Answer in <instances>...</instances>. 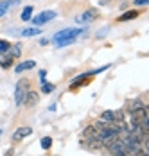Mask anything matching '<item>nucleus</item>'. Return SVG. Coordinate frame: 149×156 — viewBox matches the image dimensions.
<instances>
[{"label": "nucleus", "mask_w": 149, "mask_h": 156, "mask_svg": "<svg viewBox=\"0 0 149 156\" xmlns=\"http://www.w3.org/2000/svg\"><path fill=\"white\" fill-rule=\"evenodd\" d=\"M11 47L7 41H4V40H0V54H5L7 52V48Z\"/></svg>", "instance_id": "f3484780"}, {"label": "nucleus", "mask_w": 149, "mask_h": 156, "mask_svg": "<svg viewBox=\"0 0 149 156\" xmlns=\"http://www.w3.org/2000/svg\"><path fill=\"white\" fill-rule=\"evenodd\" d=\"M31 15H32V7H31V5H27V7L22 11V20H24V22L31 20Z\"/></svg>", "instance_id": "4468645a"}, {"label": "nucleus", "mask_w": 149, "mask_h": 156, "mask_svg": "<svg viewBox=\"0 0 149 156\" xmlns=\"http://www.w3.org/2000/svg\"><path fill=\"white\" fill-rule=\"evenodd\" d=\"M108 2H111V0H99V4H101V5H106Z\"/></svg>", "instance_id": "4be33fe9"}, {"label": "nucleus", "mask_w": 149, "mask_h": 156, "mask_svg": "<svg viewBox=\"0 0 149 156\" xmlns=\"http://www.w3.org/2000/svg\"><path fill=\"white\" fill-rule=\"evenodd\" d=\"M81 32H83L81 29H65V31H60L54 36V41H60L63 38H68V36H79Z\"/></svg>", "instance_id": "20e7f679"}, {"label": "nucleus", "mask_w": 149, "mask_h": 156, "mask_svg": "<svg viewBox=\"0 0 149 156\" xmlns=\"http://www.w3.org/2000/svg\"><path fill=\"white\" fill-rule=\"evenodd\" d=\"M97 16H99V11H97V9H88L86 13H83L81 16H77L75 20H77V22H92V20H95Z\"/></svg>", "instance_id": "39448f33"}, {"label": "nucleus", "mask_w": 149, "mask_h": 156, "mask_svg": "<svg viewBox=\"0 0 149 156\" xmlns=\"http://www.w3.org/2000/svg\"><path fill=\"white\" fill-rule=\"evenodd\" d=\"M56 18V13L54 11H43V13H40V15H36L32 18V23L34 25H42L45 22H49V20H54Z\"/></svg>", "instance_id": "7ed1b4c3"}, {"label": "nucleus", "mask_w": 149, "mask_h": 156, "mask_svg": "<svg viewBox=\"0 0 149 156\" xmlns=\"http://www.w3.org/2000/svg\"><path fill=\"white\" fill-rule=\"evenodd\" d=\"M11 63H13V59H4V61L0 63V66H2V68H9Z\"/></svg>", "instance_id": "aec40b11"}, {"label": "nucleus", "mask_w": 149, "mask_h": 156, "mask_svg": "<svg viewBox=\"0 0 149 156\" xmlns=\"http://www.w3.org/2000/svg\"><path fill=\"white\" fill-rule=\"evenodd\" d=\"M54 88H56L54 84H50V83H45V84H43V88H42V90H43L45 94H50V92H54Z\"/></svg>", "instance_id": "a211bd4d"}, {"label": "nucleus", "mask_w": 149, "mask_h": 156, "mask_svg": "<svg viewBox=\"0 0 149 156\" xmlns=\"http://www.w3.org/2000/svg\"><path fill=\"white\" fill-rule=\"evenodd\" d=\"M108 151L115 156H128V149H126L124 142L120 140V138H117L113 144H110V145H108Z\"/></svg>", "instance_id": "f03ea898"}, {"label": "nucleus", "mask_w": 149, "mask_h": 156, "mask_svg": "<svg viewBox=\"0 0 149 156\" xmlns=\"http://www.w3.org/2000/svg\"><path fill=\"white\" fill-rule=\"evenodd\" d=\"M27 88H29V81H27V79L18 81V84H16V92H15V104L16 106H22V104L25 102Z\"/></svg>", "instance_id": "f257e3e1"}, {"label": "nucleus", "mask_w": 149, "mask_h": 156, "mask_svg": "<svg viewBox=\"0 0 149 156\" xmlns=\"http://www.w3.org/2000/svg\"><path fill=\"white\" fill-rule=\"evenodd\" d=\"M147 0H135V5H146Z\"/></svg>", "instance_id": "412c9836"}, {"label": "nucleus", "mask_w": 149, "mask_h": 156, "mask_svg": "<svg viewBox=\"0 0 149 156\" xmlns=\"http://www.w3.org/2000/svg\"><path fill=\"white\" fill-rule=\"evenodd\" d=\"M31 133H32V129H31V127H20L15 135H13V140L18 142V140H22V138H25V136H29Z\"/></svg>", "instance_id": "423d86ee"}, {"label": "nucleus", "mask_w": 149, "mask_h": 156, "mask_svg": "<svg viewBox=\"0 0 149 156\" xmlns=\"http://www.w3.org/2000/svg\"><path fill=\"white\" fill-rule=\"evenodd\" d=\"M115 120V111H104L101 115V122H108V124H113Z\"/></svg>", "instance_id": "9b49d317"}, {"label": "nucleus", "mask_w": 149, "mask_h": 156, "mask_svg": "<svg viewBox=\"0 0 149 156\" xmlns=\"http://www.w3.org/2000/svg\"><path fill=\"white\" fill-rule=\"evenodd\" d=\"M50 145H52V138H50V136L42 138V147H43V149H50Z\"/></svg>", "instance_id": "2eb2a0df"}, {"label": "nucleus", "mask_w": 149, "mask_h": 156, "mask_svg": "<svg viewBox=\"0 0 149 156\" xmlns=\"http://www.w3.org/2000/svg\"><path fill=\"white\" fill-rule=\"evenodd\" d=\"M140 106H142V102H138V101H136V102H128V108H129V113H131V111H135V109H138L140 108Z\"/></svg>", "instance_id": "dca6fc26"}, {"label": "nucleus", "mask_w": 149, "mask_h": 156, "mask_svg": "<svg viewBox=\"0 0 149 156\" xmlns=\"http://www.w3.org/2000/svg\"><path fill=\"white\" fill-rule=\"evenodd\" d=\"M136 16H138V11H126V13L120 15L117 20H119V22H126V20H135Z\"/></svg>", "instance_id": "9d476101"}, {"label": "nucleus", "mask_w": 149, "mask_h": 156, "mask_svg": "<svg viewBox=\"0 0 149 156\" xmlns=\"http://www.w3.org/2000/svg\"><path fill=\"white\" fill-rule=\"evenodd\" d=\"M36 66V63L34 61H24V63H20V65H16V72L18 74H22V72H25V70H31V68H34Z\"/></svg>", "instance_id": "1a4fd4ad"}, {"label": "nucleus", "mask_w": 149, "mask_h": 156, "mask_svg": "<svg viewBox=\"0 0 149 156\" xmlns=\"http://www.w3.org/2000/svg\"><path fill=\"white\" fill-rule=\"evenodd\" d=\"M75 38H77V36H68V38H63V40L56 41V43H58L60 47H67V45H72V43H74Z\"/></svg>", "instance_id": "ddd939ff"}, {"label": "nucleus", "mask_w": 149, "mask_h": 156, "mask_svg": "<svg viewBox=\"0 0 149 156\" xmlns=\"http://www.w3.org/2000/svg\"><path fill=\"white\" fill-rule=\"evenodd\" d=\"M5 54H7V58H11V59H13V58H18V56L22 54V45L16 43V45H13V47H9Z\"/></svg>", "instance_id": "6e6552de"}, {"label": "nucleus", "mask_w": 149, "mask_h": 156, "mask_svg": "<svg viewBox=\"0 0 149 156\" xmlns=\"http://www.w3.org/2000/svg\"><path fill=\"white\" fill-rule=\"evenodd\" d=\"M7 7H9V2H0V16H2V15H5Z\"/></svg>", "instance_id": "6ab92c4d"}, {"label": "nucleus", "mask_w": 149, "mask_h": 156, "mask_svg": "<svg viewBox=\"0 0 149 156\" xmlns=\"http://www.w3.org/2000/svg\"><path fill=\"white\" fill-rule=\"evenodd\" d=\"M38 101H40V95L36 94V92H27L25 95V106H34V104H38Z\"/></svg>", "instance_id": "0eeeda50"}, {"label": "nucleus", "mask_w": 149, "mask_h": 156, "mask_svg": "<svg viewBox=\"0 0 149 156\" xmlns=\"http://www.w3.org/2000/svg\"><path fill=\"white\" fill-rule=\"evenodd\" d=\"M42 29H38V27H31V29H24L22 31V36L24 38H31V36H36V34H40Z\"/></svg>", "instance_id": "f8f14e48"}]
</instances>
